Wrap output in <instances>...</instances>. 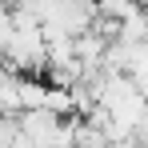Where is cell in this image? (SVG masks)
Masks as SVG:
<instances>
[{"label":"cell","mask_w":148,"mask_h":148,"mask_svg":"<svg viewBox=\"0 0 148 148\" xmlns=\"http://www.w3.org/2000/svg\"><path fill=\"white\" fill-rule=\"evenodd\" d=\"M16 36V20H12V8L8 4H0V52L8 48V40Z\"/></svg>","instance_id":"6da1fadb"},{"label":"cell","mask_w":148,"mask_h":148,"mask_svg":"<svg viewBox=\"0 0 148 148\" xmlns=\"http://www.w3.org/2000/svg\"><path fill=\"white\" fill-rule=\"evenodd\" d=\"M140 4H144V12H148V0H140Z\"/></svg>","instance_id":"7a4b0ae2"}]
</instances>
